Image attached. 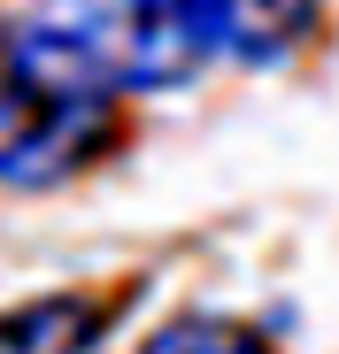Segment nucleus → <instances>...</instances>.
<instances>
[{
    "label": "nucleus",
    "instance_id": "f257e3e1",
    "mask_svg": "<svg viewBox=\"0 0 339 354\" xmlns=\"http://www.w3.org/2000/svg\"><path fill=\"white\" fill-rule=\"evenodd\" d=\"M108 147H116V85L54 24L8 16L0 24V185L54 193Z\"/></svg>",
    "mask_w": 339,
    "mask_h": 354
},
{
    "label": "nucleus",
    "instance_id": "39448f33",
    "mask_svg": "<svg viewBox=\"0 0 339 354\" xmlns=\"http://www.w3.org/2000/svg\"><path fill=\"white\" fill-rule=\"evenodd\" d=\"M139 354H270V339L232 324V316H178V324L147 331Z\"/></svg>",
    "mask_w": 339,
    "mask_h": 354
},
{
    "label": "nucleus",
    "instance_id": "20e7f679",
    "mask_svg": "<svg viewBox=\"0 0 339 354\" xmlns=\"http://www.w3.org/2000/svg\"><path fill=\"white\" fill-rule=\"evenodd\" d=\"M116 324V308L93 292H39L0 316V354H93Z\"/></svg>",
    "mask_w": 339,
    "mask_h": 354
},
{
    "label": "nucleus",
    "instance_id": "7ed1b4c3",
    "mask_svg": "<svg viewBox=\"0 0 339 354\" xmlns=\"http://www.w3.org/2000/svg\"><path fill=\"white\" fill-rule=\"evenodd\" d=\"M316 39V0H216V54L239 70H277Z\"/></svg>",
    "mask_w": 339,
    "mask_h": 354
},
{
    "label": "nucleus",
    "instance_id": "f03ea898",
    "mask_svg": "<svg viewBox=\"0 0 339 354\" xmlns=\"http://www.w3.org/2000/svg\"><path fill=\"white\" fill-rule=\"evenodd\" d=\"M39 24H54L116 93H178L216 54L185 0H39Z\"/></svg>",
    "mask_w": 339,
    "mask_h": 354
}]
</instances>
